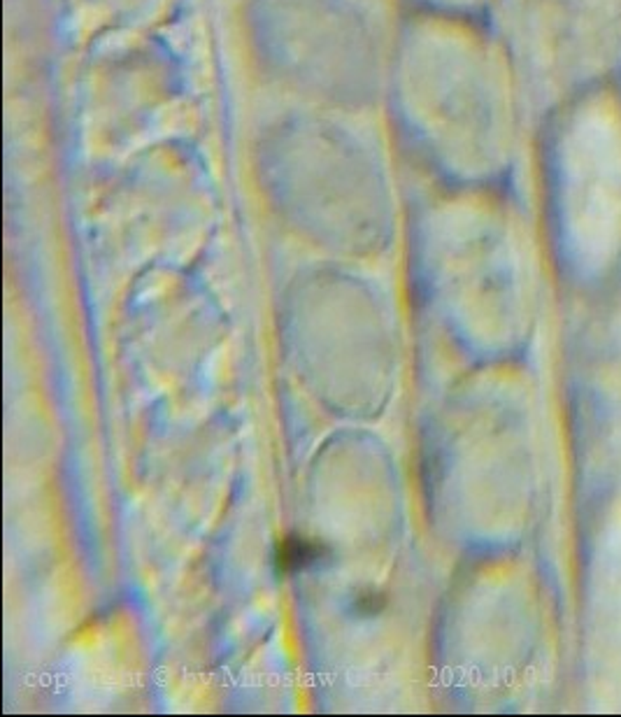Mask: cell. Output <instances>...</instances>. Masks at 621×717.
Listing matches in <instances>:
<instances>
[{"mask_svg": "<svg viewBox=\"0 0 621 717\" xmlns=\"http://www.w3.org/2000/svg\"><path fill=\"white\" fill-rule=\"evenodd\" d=\"M323 554H326V547L317 540H307L303 536H287L277 543L275 562L282 573H293V570H303L319 564Z\"/></svg>", "mask_w": 621, "mask_h": 717, "instance_id": "cell-1", "label": "cell"}, {"mask_svg": "<svg viewBox=\"0 0 621 717\" xmlns=\"http://www.w3.org/2000/svg\"><path fill=\"white\" fill-rule=\"evenodd\" d=\"M384 606H386V599H384L379 592H375V589L361 592V594L354 599V610L361 615H378L382 613Z\"/></svg>", "mask_w": 621, "mask_h": 717, "instance_id": "cell-2", "label": "cell"}]
</instances>
